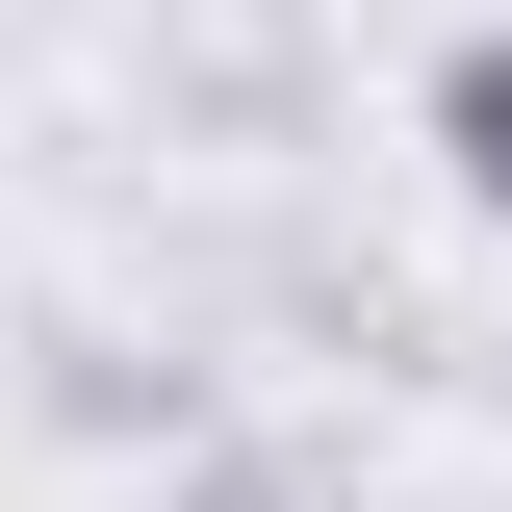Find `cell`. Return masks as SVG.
<instances>
[{
    "instance_id": "2",
    "label": "cell",
    "mask_w": 512,
    "mask_h": 512,
    "mask_svg": "<svg viewBox=\"0 0 512 512\" xmlns=\"http://www.w3.org/2000/svg\"><path fill=\"white\" fill-rule=\"evenodd\" d=\"M154 512H359V461H308V436H180Z\"/></svg>"
},
{
    "instance_id": "1",
    "label": "cell",
    "mask_w": 512,
    "mask_h": 512,
    "mask_svg": "<svg viewBox=\"0 0 512 512\" xmlns=\"http://www.w3.org/2000/svg\"><path fill=\"white\" fill-rule=\"evenodd\" d=\"M410 128H436V180H461V205L512 231V26H461V52L410 77Z\"/></svg>"
}]
</instances>
